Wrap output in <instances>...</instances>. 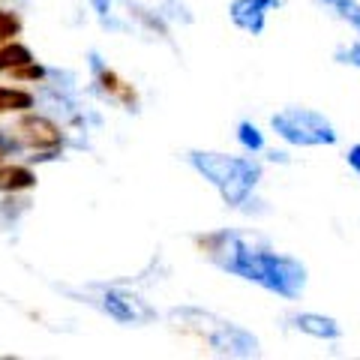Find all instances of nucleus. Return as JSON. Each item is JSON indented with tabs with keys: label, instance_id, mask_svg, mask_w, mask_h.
Returning a JSON list of instances; mask_svg holds the SVG:
<instances>
[{
	"label": "nucleus",
	"instance_id": "f257e3e1",
	"mask_svg": "<svg viewBox=\"0 0 360 360\" xmlns=\"http://www.w3.org/2000/svg\"><path fill=\"white\" fill-rule=\"evenodd\" d=\"M201 246L207 250L210 262L222 267L225 274L240 276L243 283H255L285 300L300 297L303 288H307V267L291 255L264 250V246H255L246 238H238V234L229 231L210 234V238L201 240Z\"/></svg>",
	"mask_w": 360,
	"mask_h": 360
},
{
	"label": "nucleus",
	"instance_id": "f03ea898",
	"mask_svg": "<svg viewBox=\"0 0 360 360\" xmlns=\"http://www.w3.org/2000/svg\"><path fill=\"white\" fill-rule=\"evenodd\" d=\"M189 165L207 180V184L222 195L229 207L246 205V198L255 193L258 180H262V162L252 156H231L217 150H193Z\"/></svg>",
	"mask_w": 360,
	"mask_h": 360
},
{
	"label": "nucleus",
	"instance_id": "7ed1b4c3",
	"mask_svg": "<svg viewBox=\"0 0 360 360\" xmlns=\"http://www.w3.org/2000/svg\"><path fill=\"white\" fill-rule=\"evenodd\" d=\"M270 127L291 148H330L340 141V132L333 123L312 108H283L270 117Z\"/></svg>",
	"mask_w": 360,
	"mask_h": 360
},
{
	"label": "nucleus",
	"instance_id": "20e7f679",
	"mask_svg": "<svg viewBox=\"0 0 360 360\" xmlns=\"http://www.w3.org/2000/svg\"><path fill=\"white\" fill-rule=\"evenodd\" d=\"M205 340L210 342L213 352H219V354H231V357H252V354H258V340L255 336L246 333L243 328H238V324H231V321H217V328H210L205 333Z\"/></svg>",
	"mask_w": 360,
	"mask_h": 360
},
{
	"label": "nucleus",
	"instance_id": "39448f33",
	"mask_svg": "<svg viewBox=\"0 0 360 360\" xmlns=\"http://www.w3.org/2000/svg\"><path fill=\"white\" fill-rule=\"evenodd\" d=\"M103 309L120 324H148L156 319V312L148 307V300H141L139 295H129V291H105L103 297Z\"/></svg>",
	"mask_w": 360,
	"mask_h": 360
},
{
	"label": "nucleus",
	"instance_id": "423d86ee",
	"mask_svg": "<svg viewBox=\"0 0 360 360\" xmlns=\"http://www.w3.org/2000/svg\"><path fill=\"white\" fill-rule=\"evenodd\" d=\"M279 6H283V0H231L229 18L234 21V27H240L243 33L262 37L264 25H267V15Z\"/></svg>",
	"mask_w": 360,
	"mask_h": 360
},
{
	"label": "nucleus",
	"instance_id": "0eeeda50",
	"mask_svg": "<svg viewBox=\"0 0 360 360\" xmlns=\"http://www.w3.org/2000/svg\"><path fill=\"white\" fill-rule=\"evenodd\" d=\"M18 132L27 148H37L42 153H54L60 148V127L45 115H25L18 123Z\"/></svg>",
	"mask_w": 360,
	"mask_h": 360
},
{
	"label": "nucleus",
	"instance_id": "6e6552de",
	"mask_svg": "<svg viewBox=\"0 0 360 360\" xmlns=\"http://www.w3.org/2000/svg\"><path fill=\"white\" fill-rule=\"evenodd\" d=\"M295 324H297V330H303L307 336H315V340H340L342 336L340 321L321 312H300Z\"/></svg>",
	"mask_w": 360,
	"mask_h": 360
},
{
	"label": "nucleus",
	"instance_id": "1a4fd4ad",
	"mask_svg": "<svg viewBox=\"0 0 360 360\" xmlns=\"http://www.w3.org/2000/svg\"><path fill=\"white\" fill-rule=\"evenodd\" d=\"M37 186V174L27 165H0V193H25Z\"/></svg>",
	"mask_w": 360,
	"mask_h": 360
},
{
	"label": "nucleus",
	"instance_id": "9d476101",
	"mask_svg": "<svg viewBox=\"0 0 360 360\" xmlns=\"http://www.w3.org/2000/svg\"><path fill=\"white\" fill-rule=\"evenodd\" d=\"M30 60H37L33 58V51L27 49L25 42H4L0 45V72H13V70H18V66H25V63H30Z\"/></svg>",
	"mask_w": 360,
	"mask_h": 360
},
{
	"label": "nucleus",
	"instance_id": "9b49d317",
	"mask_svg": "<svg viewBox=\"0 0 360 360\" xmlns=\"http://www.w3.org/2000/svg\"><path fill=\"white\" fill-rule=\"evenodd\" d=\"M33 108V94L18 87H0V111H27Z\"/></svg>",
	"mask_w": 360,
	"mask_h": 360
},
{
	"label": "nucleus",
	"instance_id": "f8f14e48",
	"mask_svg": "<svg viewBox=\"0 0 360 360\" xmlns=\"http://www.w3.org/2000/svg\"><path fill=\"white\" fill-rule=\"evenodd\" d=\"M238 141H240V148L250 150V153L264 150V132L258 129L255 123H250V120H240L238 123Z\"/></svg>",
	"mask_w": 360,
	"mask_h": 360
},
{
	"label": "nucleus",
	"instance_id": "ddd939ff",
	"mask_svg": "<svg viewBox=\"0 0 360 360\" xmlns=\"http://www.w3.org/2000/svg\"><path fill=\"white\" fill-rule=\"evenodd\" d=\"M321 4H328L336 15L342 21H348V25L360 33V4L357 0H321Z\"/></svg>",
	"mask_w": 360,
	"mask_h": 360
},
{
	"label": "nucleus",
	"instance_id": "4468645a",
	"mask_svg": "<svg viewBox=\"0 0 360 360\" xmlns=\"http://www.w3.org/2000/svg\"><path fill=\"white\" fill-rule=\"evenodd\" d=\"M21 33V18L13 9H0V45L4 42H13Z\"/></svg>",
	"mask_w": 360,
	"mask_h": 360
},
{
	"label": "nucleus",
	"instance_id": "2eb2a0df",
	"mask_svg": "<svg viewBox=\"0 0 360 360\" xmlns=\"http://www.w3.org/2000/svg\"><path fill=\"white\" fill-rule=\"evenodd\" d=\"M336 63H345V66H357L360 70V42H352V45H342V49H336Z\"/></svg>",
	"mask_w": 360,
	"mask_h": 360
},
{
	"label": "nucleus",
	"instance_id": "dca6fc26",
	"mask_svg": "<svg viewBox=\"0 0 360 360\" xmlns=\"http://www.w3.org/2000/svg\"><path fill=\"white\" fill-rule=\"evenodd\" d=\"M13 75L18 78V82H39V78H45V70L37 60H30L25 66H18V70H13Z\"/></svg>",
	"mask_w": 360,
	"mask_h": 360
},
{
	"label": "nucleus",
	"instance_id": "f3484780",
	"mask_svg": "<svg viewBox=\"0 0 360 360\" xmlns=\"http://www.w3.org/2000/svg\"><path fill=\"white\" fill-rule=\"evenodd\" d=\"M21 148H25V141L15 139L13 132H6V129H0V156H9V153H18Z\"/></svg>",
	"mask_w": 360,
	"mask_h": 360
},
{
	"label": "nucleus",
	"instance_id": "a211bd4d",
	"mask_svg": "<svg viewBox=\"0 0 360 360\" xmlns=\"http://www.w3.org/2000/svg\"><path fill=\"white\" fill-rule=\"evenodd\" d=\"M345 162L354 174H360V144H352V148L345 150Z\"/></svg>",
	"mask_w": 360,
	"mask_h": 360
},
{
	"label": "nucleus",
	"instance_id": "6ab92c4d",
	"mask_svg": "<svg viewBox=\"0 0 360 360\" xmlns=\"http://www.w3.org/2000/svg\"><path fill=\"white\" fill-rule=\"evenodd\" d=\"M0 160H4V156H0Z\"/></svg>",
	"mask_w": 360,
	"mask_h": 360
}]
</instances>
